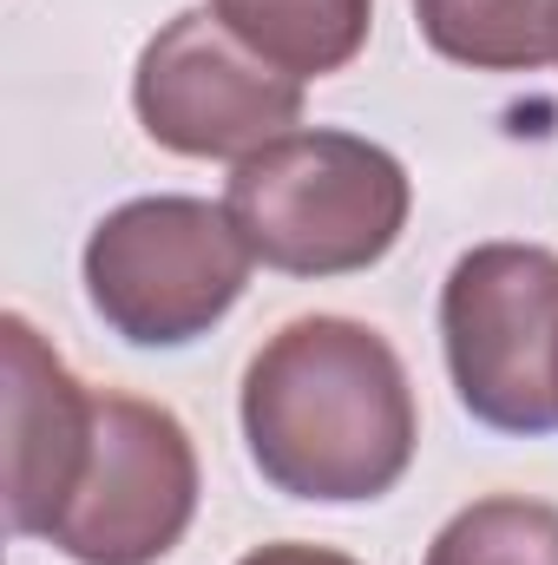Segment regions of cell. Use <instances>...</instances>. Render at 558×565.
Instances as JSON below:
<instances>
[{
	"label": "cell",
	"mask_w": 558,
	"mask_h": 565,
	"mask_svg": "<svg viewBox=\"0 0 558 565\" xmlns=\"http://www.w3.org/2000/svg\"><path fill=\"white\" fill-rule=\"evenodd\" d=\"M250 264L257 257L224 204L132 198L86 237V296L119 342L184 349L237 309Z\"/></svg>",
	"instance_id": "cell-3"
},
{
	"label": "cell",
	"mask_w": 558,
	"mask_h": 565,
	"mask_svg": "<svg viewBox=\"0 0 558 565\" xmlns=\"http://www.w3.org/2000/svg\"><path fill=\"white\" fill-rule=\"evenodd\" d=\"M211 13L289 79L342 73L375 26V0H211Z\"/></svg>",
	"instance_id": "cell-8"
},
{
	"label": "cell",
	"mask_w": 558,
	"mask_h": 565,
	"mask_svg": "<svg viewBox=\"0 0 558 565\" xmlns=\"http://www.w3.org/2000/svg\"><path fill=\"white\" fill-rule=\"evenodd\" d=\"M132 113L178 158H250L302 126V79L250 53L217 13L164 20L139 53Z\"/></svg>",
	"instance_id": "cell-6"
},
{
	"label": "cell",
	"mask_w": 558,
	"mask_h": 565,
	"mask_svg": "<svg viewBox=\"0 0 558 565\" xmlns=\"http://www.w3.org/2000/svg\"><path fill=\"white\" fill-rule=\"evenodd\" d=\"M257 473L315 507H362L415 467V388L388 335L355 316H296L244 369Z\"/></svg>",
	"instance_id": "cell-1"
},
{
	"label": "cell",
	"mask_w": 558,
	"mask_h": 565,
	"mask_svg": "<svg viewBox=\"0 0 558 565\" xmlns=\"http://www.w3.org/2000/svg\"><path fill=\"white\" fill-rule=\"evenodd\" d=\"M7 349V526L46 540L93 447L99 395L40 342L26 316H0Z\"/></svg>",
	"instance_id": "cell-7"
},
{
	"label": "cell",
	"mask_w": 558,
	"mask_h": 565,
	"mask_svg": "<svg viewBox=\"0 0 558 565\" xmlns=\"http://www.w3.org/2000/svg\"><path fill=\"white\" fill-rule=\"evenodd\" d=\"M224 211L264 270L355 277L401 244L415 184L401 158L375 139L289 132L230 171Z\"/></svg>",
	"instance_id": "cell-2"
},
{
	"label": "cell",
	"mask_w": 558,
	"mask_h": 565,
	"mask_svg": "<svg viewBox=\"0 0 558 565\" xmlns=\"http://www.w3.org/2000/svg\"><path fill=\"white\" fill-rule=\"evenodd\" d=\"M427 565H558V507L486 493L433 533Z\"/></svg>",
	"instance_id": "cell-10"
},
{
	"label": "cell",
	"mask_w": 558,
	"mask_h": 565,
	"mask_svg": "<svg viewBox=\"0 0 558 565\" xmlns=\"http://www.w3.org/2000/svg\"><path fill=\"white\" fill-rule=\"evenodd\" d=\"M440 349L460 408L500 434L558 427V257L480 244L440 289Z\"/></svg>",
	"instance_id": "cell-4"
},
{
	"label": "cell",
	"mask_w": 558,
	"mask_h": 565,
	"mask_svg": "<svg viewBox=\"0 0 558 565\" xmlns=\"http://www.w3.org/2000/svg\"><path fill=\"white\" fill-rule=\"evenodd\" d=\"M197 520V447L139 395H99L86 467L46 533L73 565H158Z\"/></svg>",
	"instance_id": "cell-5"
},
{
	"label": "cell",
	"mask_w": 558,
	"mask_h": 565,
	"mask_svg": "<svg viewBox=\"0 0 558 565\" xmlns=\"http://www.w3.org/2000/svg\"><path fill=\"white\" fill-rule=\"evenodd\" d=\"M237 565H355L348 553H329V546H302V540H282V546H257L250 559Z\"/></svg>",
	"instance_id": "cell-11"
},
{
	"label": "cell",
	"mask_w": 558,
	"mask_h": 565,
	"mask_svg": "<svg viewBox=\"0 0 558 565\" xmlns=\"http://www.w3.org/2000/svg\"><path fill=\"white\" fill-rule=\"evenodd\" d=\"M420 40L473 73H533L558 60V0H415Z\"/></svg>",
	"instance_id": "cell-9"
}]
</instances>
